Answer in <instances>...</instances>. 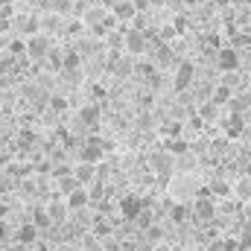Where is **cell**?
Segmentation results:
<instances>
[{"label":"cell","instance_id":"cell-1","mask_svg":"<svg viewBox=\"0 0 251 251\" xmlns=\"http://www.w3.org/2000/svg\"><path fill=\"white\" fill-rule=\"evenodd\" d=\"M105 149H108V143L105 140H100V137H88L85 143H82V152H79V158H82V164H97L102 155H105Z\"/></svg>","mask_w":251,"mask_h":251},{"label":"cell","instance_id":"cell-2","mask_svg":"<svg viewBox=\"0 0 251 251\" xmlns=\"http://www.w3.org/2000/svg\"><path fill=\"white\" fill-rule=\"evenodd\" d=\"M140 210H143V199L140 196H134V193H126L123 199H120V213H123V219H137L140 216Z\"/></svg>","mask_w":251,"mask_h":251},{"label":"cell","instance_id":"cell-3","mask_svg":"<svg viewBox=\"0 0 251 251\" xmlns=\"http://www.w3.org/2000/svg\"><path fill=\"white\" fill-rule=\"evenodd\" d=\"M123 44H126V50H128V56H140L146 50V32L143 29H128Z\"/></svg>","mask_w":251,"mask_h":251},{"label":"cell","instance_id":"cell-4","mask_svg":"<svg viewBox=\"0 0 251 251\" xmlns=\"http://www.w3.org/2000/svg\"><path fill=\"white\" fill-rule=\"evenodd\" d=\"M216 64H219V70L234 73V70L240 67V53H237L234 47H219V53H216Z\"/></svg>","mask_w":251,"mask_h":251},{"label":"cell","instance_id":"cell-5","mask_svg":"<svg viewBox=\"0 0 251 251\" xmlns=\"http://www.w3.org/2000/svg\"><path fill=\"white\" fill-rule=\"evenodd\" d=\"M26 53H29L32 59H44V56L50 53V41H47V35H32V38L26 41Z\"/></svg>","mask_w":251,"mask_h":251},{"label":"cell","instance_id":"cell-6","mask_svg":"<svg viewBox=\"0 0 251 251\" xmlns=\"http://www.w3.org/2000/svg\"><path fill=\"white\" fill-rule=\"evenodd\" d=\"M193 76H196V67H193V62H181V64H178V70H176V91H184V88H190Z\"/></svg>","mask_w":251,"mask_h":251},{"label":"cell","instance_id":"cell-7","mask_svg":"<svg viewBox=\"0 0 251 251\" xmlns=\"http://www.w3.org/2000/svg\"><path fill=\"white\" fill-rule=\"evenodd\" d=\"M196 216H199L201 222H210V219H213V201H210V193H201V196L196 199Z\"/></svg>","mask_w":251,"mask_h":251},{"label":"cell","instance_id":"cell-8","mask_svg":"<svg viewBox=\"0 0 251 251\" xmlns=\"http://www.w3.org/2000/svg\"><path fill=\"white\" fill-rule=\"evenodd\" d=\"M79 120H82V126H88V128H97L100 126V102H88L79 111Z\"/></svg>","mask_w":251,"mask_h":251},{"label":"cell","instance_id":"cell-9","mask_svg":"<svg viewBox=\"0 0 251 251\" xmlns=\"http://www.w3.org/2000/svg\"><path fill=\"white\" fill-rule=\"evenodd\" d=\"M222 128H225V134H228V137H240V134L246 131V123H243V117H240V114H228V117H225V123H222Z\"/></svg>","mask_w":251,"mask_h":251},{"label":"cell","instance_id":"cell-10","mask_svg":"<svg viewBox=\"0 0 251 251\" xmlns=\"http://www.w3.org/2000/svg\"><path fill=\"white\" fill-rule=\"evenodd\" d=\"M94 176H97V170H94L91 164H79V167L73 170V178H76V184H79V187L91 184V181H94Z\"/></svg>","mask_w":251,"mask_h":251},{"label":"cell","instance_id":"cell-11","mask_svg":"<svg viewBox=\"0 0 251 251\" xmlns=\"http://www.w3.org/2000/svg\"><path fill=\"white\" fill-rule=\"evenodd\" d=\"M114 18H120V21H134V18H137V9L131 6V0H117V3H114Z\"/></svg>","mask_w":251,"mask_h":251},{"label":"cell","instance_id":"cell-12","mask_svg":"<svg viewBox=\"0 0 251 251\" xmlns=\"http://www.w3.org/2000/svg\"><path fill=\"white\" fill-rule=\"evenodd\" d=\"M88 201H91V196H88V190H85V187L73 190V193L67 196V207H70V210H82Z\"/></svg>","mask_w":251,"mask_h":251},{"label":"cell","instance_id":"cell-13","mask_svg":"<svg viewBox=\"0 0 251 251\" xmlns=\"http://www.w3.org/2000/svg\"><path fill=\"white\" fill-rule=\"evenodd\" d=\"M35 237H38V228H35V225H21V231H18V243L29 246V243H35Z\"/></svg>","mask_w":251,"mask_h":251},{"label":"cell","instance_id":"cell-14","mask_svg":"<svg viewBox=\"0 0 251 251\" xmlns=\"http://www.w3.org/2000/svg\"><path fill=\"white\" fill-rule=\"evenodd\" d=\"M231 97H234L231 88H228V85H219V88L213 91V100H210V102H213V105H222V102H231Z\"/></svg>","mask_w":251,"mask_h":251},{"label":"cell","instance_id":"cell-15","mask_svg":"<svg viewBox=\"0 0 251 251\" xmlns=\"http://www.w3.org/2000/svg\"><path fill=\"white\" fill-rule=\"evenodd\" d=\"M228 105H231V114H240V117H243V111L251 105V100H249V97H231V102H228Z\"/></svg>","mask_w":251,"mask_h":251},{"label":"cell","instance_id":"cell-16","mask_svg":"<svg viewBox=\"0 0 251 251\" xmlns=\"http://www.w3.org/2000/svg\"><path fill=\"white\" fill-rule=\"evenodd\" d=\"M85 21L94 24V26H97V24H105V9H100V6L88 9V12H85Z\"/></svg>","mask_w":251,"mask_h":251},{"label":"cell","instance_id":"cell-17","mask_svg":"<svg viewBox=\"0 0 251 251\" xmlns=\"http://www.w3.org/2000/svg\"><path fill=\"white\" fill-rule=\"evenodd\" d=\"M170 216H173V222H176V225H184V222H187V207H184V204H173Z\"/></svg>","mask_w":251,"mask_h":251},{"label":"cell","instance_id":"cell-18","mask_svg":"<svg viewBox=\"0 0 251 251\" xmlns=\"http://www.w3.org/2000/svg\"><path fill=\"white\" fill-rule=\"evenodd\" d=\"M79 64H82V56H79V53H64V59H62L64 70H76Z\"/></svg>","mask_w":251,"mask_h":251},{"label":"cell","instance_id":"cell-19","mask_svg":"<svg viewBox=\"0 0 251 251\" xmlns=\"http://www.w3.org/2000/svg\"><path fill=\"white\" fill-rule=\"evenodd\" d=\"M207 193H210V196H228V193H231V184H225V181H210Z\"/></svg>","mask_w":251,"mask_h":251},{"label":"cell","instance_id":"cell-20","mask_svg":"<svg viewBox=\"0 0 251 251\" xmlns=\"http://www.w3.org/2000/svg\"><path fill=\"white\" fill-rule=\"evenodd\" d=\"M64 213H67V204H50V210H47V216H50L53 222H62Z\"/></svg>","mask_w":251,"mask_h":251},{"label":"cell","instance_id":"cell-21","mask_svg":"<svg viewBox=\"0 0 251 251\" xmlns=\"http://www.w3.org/2000/svg\"><path fill=\"white\" fill-rule=\"evenodd\" d=\"M152 167L167 176V173H170V158H167V155H155V158H152Z\"/></svg>","mask_w":251,"mask_h":251},{"label":"cell","instance_id":"cell-22","mask_svg":"<svg viewBox=\"0 0 251 251\" xmlns=\"http://www.w3.org/2000/svg\"><path fill=\"white\" fill-rule=\"evenodd\" d=\"M176 35H178V32H176V26H173V24H167V26H161V29H158V41H173Z\"/></svg>","mask_w":251,"mask_h":251},{"label":"cell","instance_id":"cell-23","mask_svg":"<svg viewBox=\"0 0 251 251\" xmlns=\"http://www.w3.org/2000/svg\"><path fill=\"white\" fill-rule=\"evenodd\" d=\"M167 149H170L173 155H184L190 146H187V140H170V143H167Z\"/></svg>","mask_w":251,"mask_h":251},{"label":"cell","instance_id":"cell-24","mask_svg":"<svg viewBox=\"0 0 251 251\" xmlns=\"http://www.w3.org/2000/svg\"><path fill=\"white\" fill-rule=\"evenodd\" d=\"M134 222H137V225H140V228H146V231H149V228H152V213H149V210H146V207H143V210H140V216H137V219H134Z\"/></svg>","mask_w":251,"mask_h":251},{"label":"cell","instance_id":"cell-25","mask_svg":"<svg viewBox=\"0 0 251 251\" xmlns=\"http://www.w3.org/2000/svg\"><path fill=\"white\" fill-rule=\"evenodd\" d=\"M164 134H167L170 140H176V137L181 134V123H167L164 126Z\"/></svg>","mask_w":251,"mask_h":251},{"label":"cell","instance_id":"cell-26","mask_svg":"<svg viewBox=\"0 0 251 251\" xmlns=\"http://www.w3.org/2000/svg\"><path fill=\"white\" fill-rule=\"evenodd\" d=\"M62 190L67 193V196H70L73 190H79V184H76V178H73V176H67V178H62Z\"/></svg>","mask_w":251,"mask_h":251},{"label":"cell","instance_id":"cell-27","mask_svg":"<svg viewBox=\"0 0 251 251\" xmlns=\"http://www.w3.org/2000/svg\"><path fill=\"white\" fill-rule=\"evenodd\" d=\"M47 225H50V216H47L44 210H38V213H35V228H47Z\"/></svg>","mask_w":251,"mask_h":251},{"label":"cell","instance_id":"cell-28","mask_svg":"<svg viewBox=\"0 0 251 251\" xmlns=\"http://www.w3.org/2000/svg\"><path fill=\"white\" fill-rule=\"evenodd\" d=\"M237 243H240V249H251V228H246V231H243V237H240Z\"/></svg>","mask_w":251,"mask_h":251},{"label":"cell","instance_id":"cell-29","mask_svg":"<svg viewBox=\"0 0 251 251\" xmlns=\"http://www.w3.org/2000/svg\"><path fill=\"white\" fill-rule=\"evenodd\" d=\"M219 246H222V251H240V243L237 240H222Z\"/></svg>","mask_w":251,"mask_h":251},{"label":"cell","instance_id":"cell-30","mask_svg":"<svg viewBox=\"0 0 251 251\" xmlns=\"http://www.w3.org/2000/svg\"><path fill=\"white\" fill-rule=\"evenodd\" d=\"M146 234H149V240H161V237H164V231H161L158 225H152V228H149Z\"/></svg>","mask_w":251,"mask_h":251},{"label":"cell","instance_id":"cell-31","mask_svg":"<svg viewBox=\"0 0 251 251\" xmlns=\"http://www.w3.org/2000/svg\"><path fill=\"white\" fill-rule=\"evenodd\" d=\"M53 108H56V111H64V108H67V100H62V97H53Z\"/></svg>","mask_w":251,"mask_h":251},{"label":"cell","instance_id":"cell-32","mask_svg":"<svg viewBox=\"0 0 251 251\" xmlns=\"http://www.w3.org/2000/svg\"><path fill=\"white\" fill-rule=\"evenodd\" d=\"M131 6H134V9H137V15H140V12H146L149 0H131Z\"/></svg>","mask_w":251,"mask_h":251},{"label":"cell","instance_id":"cell-33","mask_svg":"<svg viewBox=\"0 0 251 251\" xmlns=\"http://www.w3.org/2000/svg\"><path fill=\"white\" fill-rule=\"evenodd\" d=\"M173 26H176V32H184V29H187V21H184V18H176Z\"/></svg>","mask_w":251,"mask_h":251},{"label":"cell","instance_id":"cell-34","mask_svg":"<svg viewBox=\"0 0 251 251\" xmlns=\"http://www.w3.org/2000/svg\"><path fill=\"white\" fill-rule=\"evenodd\" d=\"M201 117H213V102L210 105H201Z\"/></svg>","mask_w":251,"mask_h":251},{"label":"cell","instance_id":"cell-35","mask_svg":"<svg viewBox=\"0 0 251 251\" xmlns=\"http://www.w3.org/2000/svg\"><path fill=\"white\" fill-rule=\"evenodd\" d=\"M6 70H9V59H3V62H0V76H3Z\"/></svg>","mask_w":251,"mask_h":251},{"label":"cell","instance_id":"cell-36","mask_svg":"<svg viewBox=\"0 0 251 251\" xmlns=\"http://www.w3.org/2000/svg\"><path fill=\"white\" fill-rule=\"evenodd\" d=\"M246 176L251 178V164H246Z\"/></svg>","mask_w":251,"mask_h":251},{"label":"cell","instance_id":"cell-37","mask_svg":"<svg viewBox=\"0 0 251 251\" xmlns=\"http://www.w3.org/2000/svg\"><path fill=\"white\" fill-rule=\"evenodd\" d=\"M0 237H3V228H0Z\"/></svg>","mask_w":251,"mask_h":251},{"label":"cell","instance_id":"cell-38","mask_svg":"<svg viewBox=\"0 0 251 251\" xmlns=\"http://www.w3.org/2000/svg\"><path fill=\"white\" fill-rule=\"evenodd\" d=\"M173 251H181V249H173Z\"/></svg>","mask_w":251,"mask_h":251}]
</instances>
